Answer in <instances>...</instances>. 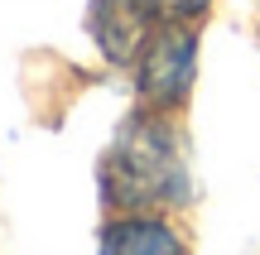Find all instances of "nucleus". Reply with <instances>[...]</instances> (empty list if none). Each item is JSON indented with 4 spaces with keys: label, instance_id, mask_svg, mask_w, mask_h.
Instances as JSON below:
<instances>
[{
    "label": "nucleus",
    "instance_id": "nucleus-5",
    "mask_svg": "<svg viewBox=\"0 0 260 255\" xmlns=\"http://www.w3.org/2000/svg\"><path fill=\"white\" fill-rule=\"evenodd\" d=\"M140 5H145L159 24H188V19H198L212 0H140Z\"/></svg>",
    "mask_w": 260,
    "mask_h": 255
},
{
    "label": "nucleus",
    "instance_id": "nucleus-2",
    "mask_svg": "<svg viewBox=\"0 0 260 255\" xmlns=\"http://www.w3.org/2000/svg\"><path fill=\"white\" fill-rule=\"evenodd\" d=\"M193 72H198V34L188 24H159L135 58V87L149 111L183 106Z\"/></svg>",
    "mask_w": 260,
    "mask_h": 255
},
{
    "label": "nucleus",
    "instance_id": "nucleus-3",
    "mask_svg": "<svg viewBox=\"0 0 260 255\" xmlns=\"http://www.w3.org/2000/svg\"><path fill=\"white\" fill-rule=\"evenodd\" d=\"M87 24H92L96 44H102V53L111 58V63H135L159 19L149 15L140 0H92Z\"/></svg>",
    "mask_w": 260,
    "mask_h": 255
},
{
    "label": "nucleus",
    "instance_id": "nucleus-1",
    "mask_svg": "<svg viewBox=\"0 0 260 255\" xmlns=\"http://www.w3.org/2000/svg\"><path fill=\"white\" fill-rule=\"evenodd\" d=\"M106 198L125 212L183 207L193 198L183 140L164 121V111H140L116 130L106 154Z\"/></svg>",
    "mask_w": 260,
    "mask_h": 255
},
{
    "label": "nucleus",
    "instance_id": "nucleus-4",
    "mask_svg": "<svg viewBox=\"0 0 260 255\" xmlns=\"http://www.w3.org/2000/svg\"><path fill=\"white\" fill-rule=\"evenodd\" d=\"M96 255H188V246L164 217L130 212V217H116L102 227Z\"/></svg>",
    "mask_w": 260,
    "mask_h": 255
}]
</instances>
